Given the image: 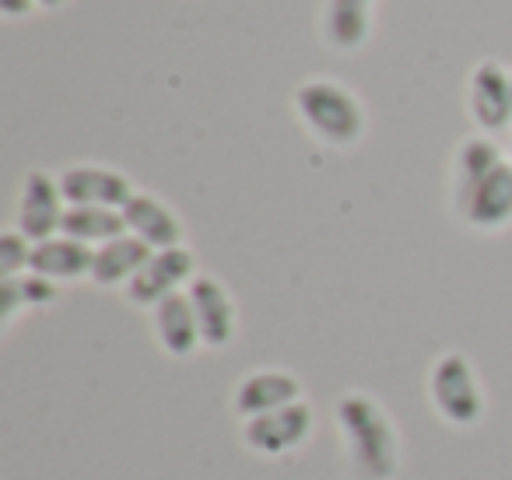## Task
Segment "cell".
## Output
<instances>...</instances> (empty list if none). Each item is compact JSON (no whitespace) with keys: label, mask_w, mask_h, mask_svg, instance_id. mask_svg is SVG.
<instances>
[{"label":"cell","mask_w":512,"mask_h":480,"mask_svg":"<svg viewBox=\"0 0 512 480\" xmlns=\"http://www.w3.org/2000/svg\"><path fill=\"white\" fill-rule=\"evenodd\" d=\"M337 428L348 442L358 480H393L400 470V438L386 410L372 396L348 393L337 403Z\"/></svg>","instance_id":"cell-1"},{"label":"cell","mask_w":512,"mask_h":480,"mask_svg":"<svg viewBox=\"0 0 512 480\" xmlns=\"http://www.w3.org/2000/svg\"><path fill=\"white\" fill-rule=\"evenodd\" d=\"M295 109L309 134L330 148H351L365 134V109L355 95L337 81H306L295 92Z\"/></svg>","instance_id":"cell-2"},{"label":"cell","mask_w":512,"mask_h":480,"mask_svg":"<svg viewBox=\"0 0 512 480\" xmlns=\"http://www.w3.org/2000/svg\"><path fill=\"white\" fill-rule=\"evenodd\" d=\"M428 393H432L439 417L453 424V428H474L484 417V389L477 382L474 365L463 354L449 351L435 361Z\"/></svg>","instance_id":"cell-3"},{"label":"cell","mask_w":512,"mask_h":480,"mask_svg":"<svg viewBox=\"0 0 512 480\" xmlns=\"http://www.w3.org/2000/svg\"><path fill=\"white\" fill-rule=\"evenodd\" d=\"M309 435H313V407L306 400L242 421V442L260 456H288L302 449Z\"/></svg>","instance_id":"cell-4"},{"label":"cell","mask_w":512,"mask_h":480,"mask_svg":"<svg viewBox=\"0 0 512 480\" xmlns=\"http://www.w3.org/2000/svg\"><path fill=\"white\" fill-rule=\"evenodd\" d=\"M193 270H197V260L186 246L176 249H155L151 260L144 263V270L127 284V298L141 309H155L162 305L169 295H176L183 284L193 281Z\"/></svg>","instance_id":"cell-5"},{"label":"cell","mask_w":512,"mask_h":480,"mask_svg":"<svg viewBox=\"0 0 512 480\" xmlns=\"http://www.w3.org/2000/svg\"><path fill=\"white\" fill-rule=\"evenodd\" d=\"M67 200L60 193V179L46 176V172H29L22 183V200H18V232L29 242L57 239L60 225H64Z\"/></svg>","instance_id":"cell-6"},{"label":"cell","mask_w":512,"mask_h":480,"mask_svg":"<svg viewBox=\"0 0 512 480\" xmlns=\"http://www.w3.org/2000/svg\"><path fill=\"white\" fill-rule=\"evenodd\" d=\"M60 193L67 207H113L123 211L134 197V186L123 172L102 169V165H74L60 176Z\"/></svg>","instance_id":"cell-7"},{"label":"cell","mask_w":512,"mask_h":480,"mask_svg":"<svg viewBox=\"0 0 512 480\" xmlns=\"http://www.w3.org/2000/svg\"><path fill=\"white\" fill-rule=\"evenodd\" d=\"M470 116L488 134L512 127V78L495 60H484L470 71Z\"/></svg>","instance_id":"cell-8"},{"label":"cell","mask_w":512,"mask_h":480,"mask_svg":"<svg viewBox=\"0 0 512 480\" xmlns=\"http://www.w3.org/2000/svg\"><path fill=\"white\" fill-rule=\"evenodd\" d=\"M302 400V382L295 379L292 372H281V368H260V372L246 375V379L235 386V414L242 421L260 414H271V410H281L288 403Z\"/></svg>","instance_id":"cell-9"},{"label":"cell","mask_w":512,"mask_h":480,"mask_svg":"<svg viewBox=\"0 0 512 480\" xmlns=\"http://www.w3.org/2000/svg\"><path fill=\"white\" fill-rule=\"evenodd\" d=\"M197 312V326H200V340L207 347H228L235 340V305L228 298V291L221 288L214 277L197 274L186 288Z\"/></svg>","instance_id":"cell-10"},{"label":"cell","mask_w":512,"mask_h":480,"mask_svg":"<svg viewBox=\"0 0 512 480\" xmlns=\"http://www.w3.org/2000/svg\"><path fill=\"white\" fill-rule=\"evenodd\" d=\"M95 267V249L85 246L78 239H67V235H57V239L36 242L32 249V263L29 270L46 281H78V277H92Z\"/></svg>","instance_id":"cell-11"},{"label":"cell","mask_w":512,"mask_h":480,"mask_svg":"<svg viewBox=\"0 0 512 480\" xmlns=\"http://www.w3.org/2000/svg\"><path fill=\"white\" fill-rule=\"evenodd\" d=\"M130 235L148 242L151 249H176L183 246V221L162 204V200L148 197V193H134L130 204L123 207Z\"/></svg>","instance_id":"cell-12"},{"label":"cell","mask_w":512,"mask_h":480,"mask_svg":"<svg viewBox=\"0 0 512 480\" xmlns=\"http://www.w3.org/2000/svg\"><path fill=\"white\" fill-rule=\"evenodd\" d=\"M463 218L470 228L481 232H495L512 221V162H502L481 186L474 190V197L463 207Z\"/></svg>","instance_id":"cell-13"},{"label":"cell","mask_w":512,"mask_h":480,"mask_svg":"<svg viewBox=\"0 0 512 480\" xmlns=\"http://www.w3.org/2000/svg\"><path fill=\"white\" fill-rule=\"evenodd\" d=\"M155 333H158V344L172 358H190L197 351V344H204L200 340L197 312H193V302L186 291H176L162 305H155Z\"/></svg>","instance_id":"cell-14"},{"label":"cell","mask_w":512,"mask_h":480,"mask_svg":"<svg viewBox=\"0 0 512 480\" xmlns=\"http://www.w3.org/2000/svg\"><path fill=\"white\" fill-rule=\"evenodd\" d=\"M151 253H155V249H151L148 242L137 239V235H120V239L95 249L92 281L99 284V288L130 284L144 270V263L151 260Z\"/></svg>","instance_id":"cell-15"},{"label":"cell","mask_w":512,"mask_h":480,"mask_svg":"<svg viewBox=\"0 0 512 480\" xmlns=\"http://www.w3.org/2000/svg\"><path fill=\"white\" fill-rule=\"evenodd\" d=\"M372 4L376 0H327L323 36H327L330 50L355 53L358 46H365L372 25Z\"/></svg>","instance_id":"cell-16"},{"label":"cell","mask_w":512,"mask_h":480,"mask_svg":"<svg viewBox=\"0 0 512 480\" xmlns=\"http://www.w3.org/2000/svg\"><path fill=\"white\" fill-rule=\"evenodd\" d=\"M502 151H498L495 141L488 137H467L456 151V190H453V200H456V211L467 207V200L474 197V190L491 176V172L502 165Z\"/></svg>","instance_id":"cell-17"},{"label":"cell","mask_w":512,"mask_h":480,"mask_svg":"<svg viewBox=\"0 0 512 480\" xmlns=\"http://www.w3.org/2000/svg\"><path fill=\"white\" fill-rule=\"evenodd\" d=\"M60 235L85 242V246H92V242L106 246L120 235H130V228L123 211H113V207H67Z\"/></svg>","instance_id":"cell-18"},{"label":"cell","mask_w":512,"mask_h":480,"mask_svg":"<svg viewBox=\"0 0 512 480\" xmlns=\"http://www.w3.org/2000/svg\"><path fill=\"white\" fill-rule=\"evenodd\" d=\"M53 298H57L53 281L32 274V270L18 277H4V281H0V316H4V323H11L18 309H25V305H29V309L32 305H50Z\"/></svg>","instance_id":"cell-19"},{"label":"cell","mask_w":512,"mask_h":480,"mask_svg":"<svg viewBox=\"0 0 512 480\" xmlns=\"http://www.w3.org/2000/svg\"><path fill=\"white\" fill-rule=\"evenodd\" d=\"M32 242L22 232H4L0 235V277H18L29 270L32 263Z\"/></svg>","instance_id":"cell-20"},{"label":"cell","mask_w":512,"mask_h":480,"mask_svg":"<svg viewBox=\"0 0 512 480\" xmlns=\"http://www.w3.org/2000/svg\"><path fill=\"white\" fill-rule=\"evenodd\" d=\"M36 8H39L36 0H0V15L11 18V22H18V18H29Z\"/></svg>","instance_id":"cell-21"},{"label":"cell","mask_w":512,"mask_h":480,"mask_svg":"<svg viewBox=\"0 0 512 480\" xmlns=\"http://www.w3.org/2000/svg\"><path fill=\"white\" fill-rule=\"evenodd\" d=\"M39 8H46V11H57V8H64L67 0H36Z\"/></svg>","instance_id":"cell-22"},{"label":"cell","mask_w":512,"mask_h":480,"mask_svg":"<svg viewBox=\"0 0 512 480\" xmlns=\"http://www.w3.org/2000/svg\"><path fill=\"white\" fill-rule=\"evenodd\" d=\"M509 155H512V144H509Z\"/></svg>","instance_id":"cell-23"}]
</instances>
